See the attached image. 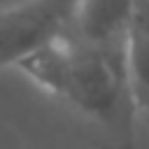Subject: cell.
Here are the masks:
<instances>
[{
  "label": "cell",
  "mask_w": 149,
  "mask_h": 149,
  "mask_svg": "<svg viewBox=\"0 0 149 149\" xmlns=\"http://www.w3.org/2000/svg\"><path fill=\"white\" fill-rule=\"evenodd\" d=\"M16 68L74 112L100 149H135L137 109L128 84V47H91L65 30Z\"/></svg>",
  "instance_id": "1"
},
{
  "label": "cell",
  "mask_w": 149,
  "mask_h": 149,
  "mask_svg": "<svg viewBox=\"0 0 149 149\" xmlns=\"http://www.w3.org/2000/svg\"><path fill=\"white\" fill-rule=\"evenodd\" d=\"M74 0H28L0 14V68L19 65L68 30Z\"/></svg>",
  "instance_id": "2"
},
{
  "label": "cell",
  "mask_w": 149,
  "mask_h": 149,
  "mask_svg": "<svg viewBox=\"0 0 149 149\" xmlns=\"http://www.w3.org/2000/svg\"><path fill=\"white\" fill-rule=\"evenodd\" d=\"M133 0H74L70 35L91 47H128Z\"/></svg>",
  "instance_id": "3"
},
{
  "label": "cell",
  "mask_w": 149,
  "mask_h": 149,
  "mask_svg": "<svg viewBox=\"0 0 149 149\" xmlns=\"http://www.w3.org/2000/svg\"><path fill=\"white\" fill-rule=\"evenodd\" d=\"M128 84L137 114L149 119V37L130 35L128 40Z\"/></svg>",
  "instance_id": "4"
},
{
  "label": "cell",
  "mask_w": 149,
  "mask_h": 149,
  "mask_svg": "<svg viewBox=\"0 0 149 149\" xmlns=\"http://www.w3.org/2000/svg\"><path fill=\"white\" fill-rule=\"evenodd\" d=\"M130 35L149 37V0H133Z\"/></svg>",
  "instance_id": "5"
},
{
  "label": "cell",
  "mask_w": 149,
  "mask_h": 149,
  "mask_svg": "<svg viewBox=\"0 0 149 149\" xmlns=\"http://www.w3.org/2000/svg\"><path fill=\"white\" fill-rule=\"evenodd\" d=\"M23 2H28V0H0V14L7 12V9H14V7L23 5Z\"/></svg>",
  "instance_id": "6"
}]
</instances>
